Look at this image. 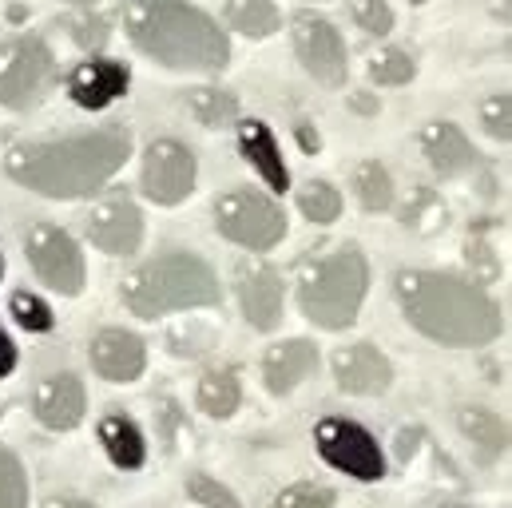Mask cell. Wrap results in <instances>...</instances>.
<instances>
[{
  "label": "cell",
  "instance_id": "8d00e7d4",
  "mask_svg": "<svg viewBox=\"0 0 512 508\" xmlns=\"http://www.w3.org/2000/svg\"><path fill=\"white\" fill-rule=\"evenodd\" d=\"M12 370H16V342L0 330V381L12 378Z\"/></svg>",
  "mask_w": 512,
  "mask_h": 508
},
{
  "label": "cell",
  "instance_id": "9c48e42d",
  "mask_svg": "<svg viewBox=\"0 0 512 508\" xmlns=\"http://www.w3.org/2000/svg\"><path fill=\"white\" fill-rule=\"evenodd\" d=\"M195 179H199V163H195V155H191L187 143H179V139H155L147 147L139 187H143V195L151 203H159V207L183 203L195 191Z\"/></svg>",
  "mask_w": 512,
  "mask_h": 508
},
{
  "label": "cell",
  "instance_id": "f1b7e54d",
  "mask_svg": "<svg viewBox=\"0 0 512 508\" xmlns=\"http://www.w3.org/2000/svg\"><path fill=\"white\" fill-rule=\"evenodd\" d=\"M401 223L413 227L417 235H429V231H437V227L449 223V211H445V203H441L433 191H413V199H409Z\"/></svg>",
  "mask_w": 512,
  "mask_h": 508
},
{
  "label": "cell",
  "instance_id": "603a6c76",
  "mask_svg": "<svg viewBox=\"0 0 512 508\" xmlns=\"http://www.w3.org/2000/svg\"><path fill=\"white\" fill-rule=\"evenodd\" d=\"M243 405V385L235 378V370H207L199 381V409L215 421L235 417Z\"/></svg>",
  "mask_w": 512,
  "mask_h": 508
},
{
  "label": "cell",
  "instance_id": "7402d4cb",
  "mask_svg": "<svg viewBox=\"0 0 512 508\" xmlns=\"http://www.w3.org/2000/svg\"><path fill=\"white\" fill-rule=\"evenodd\" d=\"M457 421H461V433L481 449L485 461H497L509 453V421L505 417L485 413V409H465Z\"/></svg>",
  "mask_w": 512,
  "mask_h": 508
},
{
  "label": "cell",
  "instance_id": "ac0fdd59",
  "mask_svg": "<svg viewBox=\"0 0 512 508\" xmlns=\"http://www.w3.org/2000/svg\"><path fill=\"white\" fill-rule=\"evenodd\" d=\"M84 405H88V401H84V385H80V378H72V374L48 378L36 389V397H32L36 421H40L44 429H56V433L76 429L80 417H84Z\"/></svg>",
  "mask_w": 512,
  "mask_h": 508
},
{
  "label": "cell",
  "instance_id": "e575fe53",
  "mask_svg": "<svg viewBox=\"0 0 512 508\" xmlns=\"http://www.w3.org/2000/svg\"><path fill=\"white\" fill-rule=\"evenodd\" d=\"M354 20L370 36H385L393 28V12H389V4H382V0H358L354 4Z\"/></svg>",
  "mask_w": 512,
  "mask_h": 508
},
{
  "label": "cell",
  "instance_id": "9a60e30c",
  "mask_svg": "<svg viewBox=\"0 0 512 508\" xmlns=\"http://www.w3.org/2000/svg\"><path fill=\"white\" fill-rule=\"evenodd\" d=\"M318 370V346L306 338H290L266 350L262 358V381L274 397H290L306 378H314Z\"/></svg>",
  "mask_w": 512,
  "mask_h": 508
},
{
  "label": "cell",
  "instance_id": "d4e9b609",
  "mask_svg": "<svg viewBox=\"0 0 512 508\" xmlns=\"http://www.w3.org/2000/svg\"><path fill=\"white\" fill-rule=\"evenodd\" d=\"M191 112H195V120L203 127H231L239 124V100L231 96V92H223V88H195L191 92Z\"/></svg>",
  "mask_w": 512,
  "mask_h": 508
},
{
  "label": "cell",
  "instance_id": "ffe728a7",
  "mask_svg": "<svg viewBox=\"0 0 512 508\" xmlns=\"http://www.w3.org/2000/svg\"><path fill=\"white\" fill-rule=\"evenodd\" d=\"M421 151L429 159V167L445 179L465 175L477 163V147L465 139V131L453 124H429L421 131Z\"/></svg>",
  "mask_w": 512,
  "mask_h": 508
},
{
  "label": "cell",
  "instance_id": "6da1fadb",
  "mask_svg": "<svg viewBox=\"0 0 512 508\" xmlns=\"http://www.w3.org/2000/svg\"><path fill=\"white\" fill-rule=\"evenodd\" d=\"M131 155L128 127H96L64 139L20 143L4 155V175L48 199H84L96 195Z\"/></svg>",
  "mask_w": 512,
  "mask_h": 508
},
{
  "label": "cell",
  "instance_id": "7c38bea8",
  "mask_svg": "<svg viewBox=\"0 0 512 508\" xmlns=\"http://www.w3.org/2000/svg\"><path fill=\"white\" fill-rule=\"evenodd\" d=\"M88 239L92 247L112 258H128L143 243V211L131 199H108L88 215Z\"/></svg>",
  "mask_w": 512,
  "mask_h": 508
},
{
  "label": "cell",
  "instance_id": "e0dca14e",
  "mask_svg": "<svg viewBox=\"0 0 512 508\" xmlns=\"http://www.w3.org/2000/svg\"><path fill=\"white\" fill-rule=\"evenodd\" d=\"M92 366L104 381H135L147 366V346L131 330H100L92 342Z\"/></svg>",
  "mask_w": 512,
  "mask_h": 508
},
{
  "label": "cell",
  "instance_id": "5bb4252c",
  "mask_svg": "<svg viewBox=\"0 0 512 508\" xmlns=\"http://www.w3.org/2000/svg\"><path fill=\"white\" fill-rule=\"evenodd\" d=\"M334 381H338V389H346L354 397H378L393 381V366L378 346L358 342V346H346L334 354Z\"/></svg>",
  "mask_w": 512,
  "mask_h": 508
},
{
  "label": "cell",
  "instance_id": "d590c367",
  "mask_svg": "<svg viewBox=\"0 0 512 508\" xmlns=\"http://www.w3.org/2000/svg\"><path fill=\"white\" fill-rule=\"evenodd\" d=\"M72 36H76L80 48H104L108 24H104V16H84L80 24H72Z\"/></svg>",
  "mask_w": 512,
  "mask_h": 508
},
{
  "label": "cell",
  "instance_id": "f35d334b",
  "mask_svg": "<svg viewBox=\"0 0 512 508\" xmlns=\"http://www.w3.org/2000/svg\"><path fill=\"white\" fill-rule=\"evenodd\" d=\"M354 112L358 116H378V100L374 96H354Z\"/></svg>",
  "mask_w": 512,
  "mask_h": 508
},
{
  "label": "cell",
  "instance_id": "7bdbcfd3",
  "mask_svg": "<svg viewBox=\"0 0 512 508\" xmlns=\"http://www.w3.org/2000/svg\"><path fill=\"white\" fill-rule=\"evenodd\" d=\"M0 278H4V258H0Z\"/></svg>",
  "mask_w": 512,
  "mask_h": 508
},
{
  "label": "cell",
  "instance_id": "7a4b0ae2",
  "mask_svg": "<svg viewBox=\"0 0 512 508\" xmlns=\"http://www.w3.org/2000/svg\"><path fill=\"white\" fill-rule=\"evenodd\" d=\"M397 302L405 322L437 346L449 350H477L505 334L501 306L477 286L457 274L437 270H401L397 274Z\"/></svg>",
  "mask_w": 512,
  "mask_h": 508
},
{
  "label": "cell",
  "instance_id": "ee69618b",
  "mask_svg": "<svg viewBox=\"0 0 512 508\" xmlns=\"http://www.w3.org/2000/svg\"><path fill=\"white\" fill-rule=\"evenodd\" d=\"M409 4H425V0H409Z\"/></svg>",
  "mask_w": 512,
  "mask_h": 508
},
{
  "label": "cell",
  "instance_id": "2e32d148",
  "mask_svg": "<svg viewBox=\"0 0 512 508\" xmlns=\"http://www.w3.org/2000/svg\"><path fill=\"white\" fill-rule=\"evenodd\" d=\"M239 310L255 330H278L282 322V278L274 266H247L235 282Z\"/></svg>",
  "mask_w": 512,
  "mask_h": 508
},
{
  "label": "cell",
  "instance_id": "4dcf8cb0",
  "mask_svg": "<svg viewBox=\"0 0 512 508\" xmlns=\"http://www.w3.org/2000/svg\"><path fill=\"white\" fill-rule=\"evenodd\" d=\"M12 318L28 330V334H44V330H52L56 326V314H52V306L44 302V298H36V294H28V290H16L12 294Z\"/></svg>",
  "mask_w": 512,
  "mask_h": 508
},
{
  "label": "cell",
  "instance_id": "30bf717a",
  "mask_svg": "<svg viewBox=\"0 0 512 508\" xmlns=\"http://www.w3.org/2000/svg\"><path fill=\"white\" fill-rule=\"evenodd\" d=\"M290 32H294V52H298L302 68L322 88H342L346 84V72H350L342 32L326 16H314V12H298L294 24H290Z\"/></svg>",
  "mask_w": 512,
  "mask_h": 508
},
{
  "label": "cell",
  "instance_id": "277c9868",
  "mask_svg": "<svg viewBox=\"0 0 512 508\" xmlns=\"http://www.w3.org/2000/svg\"><path fill=\"white\" fill-rule=\"evenodd\" d=\"M219 298H223V286H219L211 262L187 251L159 254V258L143 262L139 270H131L124 282V302L143 322H155V318H167L179 310L219 306Z\"/></svg>",
  "mask_w": 512,
  "mask_h": 508
},
{
  "label": "cell",
  "instance_id": "5b68a950",
  "mask_svg": "<svg viewBox=\"0 0 512 508\" xmlns=\"http://www.w3.org/2000/svg\"><path fill=\"white\" fill-rule=\"evenodd\" d=\"M370 286V266L362 251L342 247L302 266L298 274V310L322 330H346L358 322L362 298Z\"/></svg>",
  "mask_w": 512,
  "mask_h": 508
},
{
  "label": "cell",
  "instance_id": "52a82bcc",
  "mask_svg": "<svg viewBox=\"0 0 512 508\" xmlns=\"http://www.w3.org/2000/svg\"><path fill=\"white\" fill-rule=\"evenodd\" d=\"M215 227L223 239L247 251H274L286 235V215L274 199L258 191H231L215 203Z\"/></svg>",
  "mask_w": 512,
  "mask_h": 508
},
{
  "label": "cell",
  "instance_id": "8fae6325",
  "mask_svg": "<svg viewBox=\"0 0 512 508\" xmlns=\"http://www.w3.org/2000/svg\"><path fill=\"white\" fill-rule=\"evenodd\" d=\"M28 262L48 290H56V294H80L84 290V254L68 231L32 227L28 231Z\"/></svg>",
  "mask_w": 512,
  "mask_h": 508
},
{
  "label": "cell",
  "instance_id": "b9f144b4",
  "mask_svg": "<svg viewBox=\"0 0 512 508\" xmlns=\"http://www.w3.org/2000/svg\"><path fill=\"white\" fill-rule=\"evenodd\" d=\"M64 4H84V8H92V4H100V0H64Z\"/></svg>",
  "mask_w": 512,
  "mask_h": 508
},
{
  "label": "cell",
  "instance_id": "4316f807",
  "mask_svg": "<svg viewBox=\"0 0 512 508\" xmlns=\"http://www.w3.org/2000/svg\"><path fill=\"white\" fill-rule=\"evenodd\" d=\"M298 207L310 223L318 227H330L338 215H342V195L330 187V183H306L302 195H298Z\"/></svg>",
  "mask_w": 512,
  "mask_h": 508
},
{
  "label": "cell",
  "instance_id": "1f68e13d",
  "mask_svg": "<svg viewBox=\"0 0 512 508\" xmlns=\"http://www.w3.org/2000/svg\"><path fill=\"white\" fill-rule=\"evenodd\" d=\"M187 493H191L195 505H203V508H243L239 497H235L227 485H219L215 477H203V473H195V477L187 481Z\"/></svg>",
  "mask_w": 512,
  "mask_h": 508
},
{
  "label": "cell",
  "instance_id": "d6986e66",
  "mask_svg": "<svg viewBox=\"0 0 512 508\" xmlns=\"http://www.w3.org/2000/svg\"><path fill=\"white\" fill-rule=\"evenodd\" d=\"M239 151H243V159L262 175V183H266L270 191H278V195L290 191L286 159H282V151H278L274 131L262 124V120H243V124H239Z\"/></svg>",
  "mask_w": 512,
  "mask_h": 508
},
{
  "label": "cell",
  "instance_id": "83f0119b",
  "mask_svg": "<svg viewBox=\"0 0 512 508\" xmlns=\"http://www.w3.org/2000/svg\"><path fill=\"white\" fill-rule=\"evenodd\" d=\"M413 76H417V64H413V56L401 52V48H382V52L370 60V80L382 84V88H401V84H409Z\"/></svg>",
  "mask_w": 512,
  "mask_h": 508
},
{
  "label": "cell",
  "instance_id": "ba28073f",
  "mask_svg": "<svg viewBox=\"0 0 512 508\" xmlns=\"http://www.w3.org/2000/svg\"><path fill=\"white\" fill-rule=\"evenodd\" d=\"M314 445L330 469H338L354 481H382L385 477V457L378 437L350 417H322L314 429Z\"/></svg>",
  "mask_w": 512,
  "mask_h": 508
},
{
  "label": "cell",
  "instance_id": "f546056e",
  "mask_svg": "<svg viewBox=\"0 0 512 508\" xmlns=\"http://www.w3.org/2000/svg\"><path fill=\"white\" fill-rule=\"evenodd\" d=\"M28 505V477L24 465L12 449L0 445V508H24Z\"/></svg>",
  "mask_w": 512,
  "mask_h": 508
},
{
  "label": "cell",
  "instance_id": "4fadbf2b",
  "mask_svg": "<svg viewBox=\"0 0 512 508\" xmlns=\"http://www.w3.org/2000/svg\"><path fill=\"white\" fill-rule=\"evenodd\" d=\"M131 88V68L120 60H108V56H96L88 64H80L68 80V96L76 108L84 112H104L108 104H116L120 96H128Z\"/></svg>",
  "mask_w": 512,
  "mask_h": 508
},
{
  "label": "cell",
  "instance_id": "ab89813d",
  "mask_svg": "<svg viewBox=\"0 0 512 508\" xmlns=\"http://www.w3.org/2000/svg\"><path fill=\"white\" fill-rule=\"evenodd\" d=\"M44 508H96V505H88V501H76V497H52Z\"/></svg>",
  "mask_w": 512,
  "mask_h": 508
},
{
  "label": "cell",
  "instance_id": "60d3db41",
  "mask_svg": "<svg viewBox=\"0 0 512 508\" xmlns=\"http://www.w3.org/2000/svg\"><path fill=\"white\" fill-rule=\"evenodd\" d=\"M433 508H469V505H461V501H437Z\"/></svg>",
  "mask_w": 512,
  "mask_h": 508
},
{
  "label": "cell",
  "instance_id": "484cf974",
  "mask_svg": "<svg viewBox=\"0 0 512 508\" xmlns=\"http://www.w3.org/2000/svg\"><path fill=\"white\" fill-rule=\"evenodd\" d=\"M354 187H358V199L370 215H382L393 207V179H389L382 163H362L354 171Z\"/></svg>",
  "mask_w": 512,
  "mask_h": 508
},
{
  "label": "cell",
  "instance_id": "44dd1931",
  "mask_svg": "<svg viewBox=\"0 0 512 508\" xmlns=\"http://www.w3.org/2000/svg\"><path fill=\"white\" fill-rule=\"evenodd\" d=\"M100 445L108 453V461L124 473H135L143 469L147 461V441H143V429L131 421L128 413H108L100 421Z\"/></svg>",
  "mask_w": 512,
  "mask_h": 508
},
{
  "label": "cell",
  "instance_id": "74e56055",
  "mask_svg": "<svg viewBox=\"0 0 512 508\" xmlns=\"http://www.w3.org/2000/svg\"><path fill=\"white\" fill-rule=\"evenodd\" d=\"M298 147H302V151H306V155H318V151H322V143H318V131H314V127H298Z\"/></svg>",
  "mask_w": 512,
  "mask_h": 508
},
{
  "label": "cell",
  "instance_id": "8992f818",
  "mask_svg": "<svg viewBox=\"0 0 512 508\" xmlns=\"http://www.w3.org/2000/svg\"><path fill=\"white\" fill-rule=\"evenodd\" d=\"M56 84V56L44 36H12L0 44V108L32 112Z\"/></svg>",
  "mask_w": 512,
  "mask_h": 508
},
{
  "label": "cell",
  "instance_id": "836d02e7",
  "mask_svg": "<svg viewBox=\"0 0 512 508\" xmlns=\"http://www.w3.org/2000/svg\"><path fill=\"white\" fill-rule=\"evenodd\" d=\"M481 124H485V131H489L497 143H509L512 139V100L509 96H493V100H485V108H481Z\"/></svg>",
  "mask_w": 512,
  "mask_h": 508
},
{
  "label": "cell",
  "instance_id": "3957f363",
  "mask_svg": "<svg viewBox=\"0 0 512 508\" xmlns=\"http://www.w3.org/2000/svg\"><path fill=\"white\" fill-rule=\"evenodd\" d=\"M124 28L143 56L175 72H223L231 60L227 32L187 0H131Z\"/></svg>",
  "mask_w": 512,
  "mask_h": 508
},
{
  "label": "cell",
  "instance_id": "d6a6232c",
  "mask_svg": "<svg viewBox=\"0 0 512 508\" xmlns=\"http://www.w3.org/2000/svg\"><path fill=\"white\" fill-rule=\"evenodd\" d=\"M274 508H334V493L326 489V485H290L278 501H274Z\"/></svg>",
  "mask_w": 512,
  "mask_h": 508
},
{
  "label": "cell",
  "instance_id": "cb8c5ba5",
  "mask_svg": "<svg viewBox=\"0 0 512 508\" xmlns=\"http://www.w3.org/2000/svg\"><path fill=\"white\" fill-rule=\"evenodd\" d=\"M223 16H227V24H231L235 32H243V36H251V40L270 36V32L278 28V20H282V12H278L270 0H231Z\"/></svg>",
  "mask_w": 512,
  "mask_h": 508
}]
</instances>
